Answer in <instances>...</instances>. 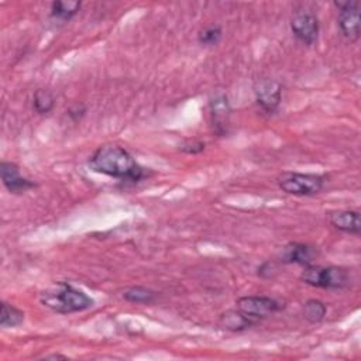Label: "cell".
<instances>
[{
    "label": "cell",
    "instance_id": "cell-1",
    "mask_svg": "<svg viewBox=\"0 0 361 361\" xmlns=\"http://www.w3.org/2000/svg\"><path fill=\"white\" fill-rule=\"evenodd\" d=\"M87 165L93 172L126 182L135 183L145 176L144 168L126 148L113 144L100 145L90 155Z\"/></svg>",
    "mask_w": 361,
    "mask_h": 361
},
{
    "label": "cell",
    "instance_id": "cell-2",
    "mask_svg": "<svg viewBox=\"0 0 361 361\" xmlns=\"http://www.w3.org/2000/svg\"><path fill=\"white\" fill-rule=\"evenodd\" d=\"M39 302L49 310L59 314L83 312L94 305V300L87 293L63 281L55 282L42 290Z\"/></svg>",
    "mask_w": 361,
    "mask_h": 361
},
{
    "label": "cell",
    "instance_id": "cell-3",
    "mask_svg": "<svg viewBox=\"0 0 361 361\" xmlns=\"http://www.w3.org/2000/svg\"><path fill=\"white\" fill-rule=\"evenodd\" d=\"M300 281L306 285L322 289H344L350 285V274L343 267L312 264L303 267Z\"/></svg>",
    "mask_w": 361,
    "mask_h": 361
},
{
    "label": "cell",
    "instance_id": "cell-4",
    "mask_svg": "<svg viewBox=\"0 0 361 361\" xmlns=\"http://www.w3.org/2000/svg\"><path fill=\"white\" fill-rule=\"evenodd\" d=\"M327 182L324 175L302 173V172H283L278 176V186L288 195L293 196H312L319 193Z\"/></svg>",
    "mask_w": 361,
    "mask_h": 361
},
{
    "label": "cell",
    "instance_id": "cell-5",
    "mask_svg": "<svg viewBox=\"0 0 361 361\" xmlns=\"http://www.w3.org/2000/svg\"><path fill=\"white\" fill-rule=\"evenodd\" d=\"M338 10L337 24L344 38L354 42L360 38V3L355 0H336L333 3Z\"/></svg>",
    "mask_w": 361,
    "mask_h": 361
},
{
    "label": "cell",
    "instance_id": "cell-6",
    "mask_svg": "<svg viewBox=\"0 0 361 361\" xmlns=\"http://www.w3.org/2000/svg\"><path fill=\"white\" fill-rule=\"evenodd\" d=\"M257 104L268 114L275 113L282 102V85L271 78H261L254 83Z\"/></svg>",
    "mask_w": 361,
    "mask_h": 361
},
{
    "label": "cell",
    "instance_id": "cell-7",
    "mask_svg": "<svg viewBox=\"0 0 361 361\" xmlns=\"http://www.w3.org/2000/svg\"><path fill=\"white\" fill-rule=\"evenodd\" d=\"M237 309L259 322L279 312L282 305L269 296H243L237 300Z\"/></svg>",
    "mask_w": 361,
    "mask_h": 361
},
{
    "label": "cell",
    "instance_id": "cell-8",
    "mask_svg": "<svg viewBox=\"0 0 361 361\" xmlns=\"http://www.w3.org/2000/svg\"><path fill=\"white\" fill-rule=\"evenodd\" d=\"M293 35L305 45H313L317 41L320 24L317 17L310 11H298L290 20Z\"/></svg>",
    "mask_w": 361,
    "mask_h": 361
},
{
    "label": "cell",
    "instance_id": "cell-9",
    "mask_svg": "<svg viewBox=\"0 0 361 361\" xmlns=\"http://www.w3.org/2000/svg\"><path fill=\"white\" fill-rule=\"evenodd\" d=\"M0 175H1V182L4 188L10 193H24L28 189H32L37 186V183L20 173V168L14 162L8 161H1L0 164Z\"/></svg>",
    "mask_w": 361,
    "mask_h": 361
},
{
    "label": "cell",
    "instance_id": "cell-10",
    "mask_svg": "<svg viewBox=\"0 0 361 361\" xmlns=\"http://www.w3.org/2000/svg\"><path fill=\"white\" fill-rule=\"evenodd\" d=\"M230 116H231V106H230L228 97L224 93L216 94L210 100V117H212L213 130L217 135L223 137L228 133Z\"/></svg>",
    "mask_w": 361,
    "mask_h": 361
},
{
    "label": "cell",
    "instance_id": "cell-11",
    "mask_svg": "<svg viewBox=\"0 0 361 361\" xmlns=\"http://www.w3.org/2000/svg\"><path fill=\"white\" fill-rule=\"evenodd\" d=\"M319 252L317 248L305 243H289L282 248L281 261L283 264H296L307 267L314 264Z\"/></svg>",
    "mask_w": 361,
    "mask_h": 361
},
{
    "label": "cell",
    "instance_id": "cell-12",
    "mask_svg": "<svg viewBox=\"0 0 361 361\" xmlns=\"http://www.w3.org/2000/svg\"><path fill=\"white\" fill-rule=\"evenodd\" d=\"M330 224L347 234L360 235L361 221L358 210H333L329 213Z\"/></svg>",
    "mask_w": 361,
    "mask_h": 361
},
{
    "label": "cell",
    "instance_id": "cell-13",
    "mask_svg": "<svg viewBox=\"0 0 361 361\" xmlns=\"http://www.w3.org/2000/svg\"><path fill=\"white\" fill-rule=\"evenodd\" d=\"M258 323L259 322H257L255 319L243 313L240 309L226 310L224 313L220 314V319H219V324L223 329L230 330V331H243V330H247Z\"/></svg>",
    "mask_w": 361,
    "mask_h": 361
},
{
    "label": "cell",
    "instance_id": "cell-14",
    "mask_svg": "<svg viewBox=\"0 0 361 361\" xmlns=\"http://www.w3.org/2000/svg\"><path fill=\"white\" fill-rule=\"evenodd\" d=\"M80 6H82L80 1H63V0L54 1L51 4V18H54L55 21L66 23L78 14V11L80 10Z\"/></svg>",
    "mask_w": 361,
    "mask_h": 361
},
{
    "label": "cell",
    "instance_id": "cell-15",
    "mask_svg": "<svg viewBox=\"0 0 361 361\" xmlns=\"http://www.w3.org/2000/svg\"><path fill=\"white\" fill-rule=\"evenodd\" d=\"M24 322V312L10 305L7 302H1V314H0V326L3 329L17 327Z\"/></svg>",
    "mask_w": 361,
    "mask_h": 361
},
{
    "label": "cell",
    "instance_id": "cell-16",
    "mask_svg": "<svg viewBox=\"0 0 361 361\" xmlns=\"http://www.w3.org/2000/svg\"><path fill=\"white\" fill-rule=\"evenodd\" d=\"M326 313H327V306L319 299L306 300L303 305V309H302V314H303L305 320H307L312 324L320 323L324 319Z\"/></svg>",
    "mask_w": 361,
    "mask_h": 361
},
{
    "label": "cell",
    "instance_id": "cell-17",
    "mask_svg": "<svg viewBox=\"0 0 361 361\" xmlns=\"http://www.w3.org/2000/svg\"><path fill=\"white\" fill-rule=\"evenodd\" d=\"M157 296L155 290L145 286H131L123 292V298L131 303H152Z\"/></svg>",
    "mask_w": 361,
    "mask_h": 361
},
{
    "label": "cell",
    "instance_id": "cell-18",
    "mask_svg": "<svg viewBox=\"0 0 361 361\" xmlns=\"http://www.w3.org/2000/svg\"><path fill=\"white\" fill-rule=\"evenodd\" d=\"M55 106V97L48 89H37L32 94V107L38 114L49 113Z\"/></svg>",
    "mask_w": 361,
    "mask_h": 361
},
{
    "label": "cell",
    "instance_id": "cell-19",
    "mask_svg": "<svg viewBox=\"0 0 361 361\" xmlns=\"http://www.w3.org/2000/svg\"><path fill=\"white\" fill-rule=\"evenodd\" d=\"M223 37V30L220 25H209L206 28H203L199 34H197V41L200 45L204 47H214L220 42Z\"/></svg>",
    "mask_w": 361,
    "mask_h": 361
},
{
    "label": "cell",
    "instance_id": "cell-20",
    "mask_svg": "<svg viewBox=\"0 0 361 361\" xmlns=\"http://www.w3.org/2000/svg\"><path fill=\"white\" fill-rule=\"evenodd\" d=\"M204 142H202V141H197V140H189V141H185L180 147H179V149L182 151V152H186V154H199V152H202V151H204Z\"/></svg>",
    "mask_w": 361,
    "mask_h": 361
},
{
    "label": "cell",
    "instance_id": "cell-21",
    "mask_svg": "<svg viewBox=\"0 0 361 361\" xmlns=\"http://www.w3.org/2000/svg\"><path fill=\"white\" fill-rule=\"evenodd\" d=\"M44 358H66V357L61 355V354H51V355H45Z\"/></svg>",
    "mask_w": 361,
    "mask_h": 361
}]
</instances>
